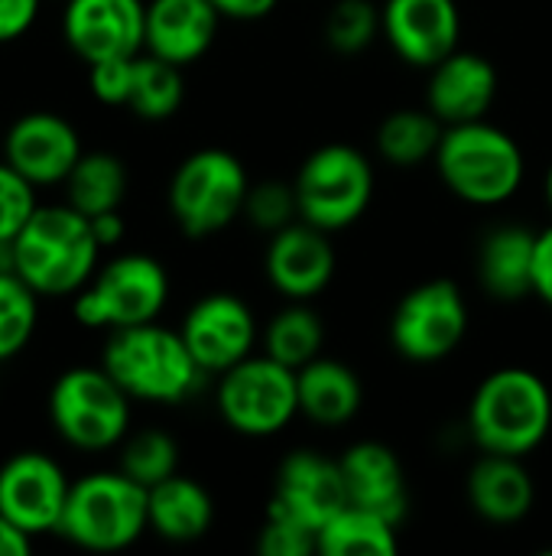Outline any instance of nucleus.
Segmentation results:
<instances>
[{
  "mask_svg": "<svg viewBox=\"0 0 552 556\" xmlns=\"http://www.w3.org/2000/svg\"><path fill=\"white\" fill-rule=\"evenodd\" d=\"M101 244L91 218L68 202L36 205L10 244V267L42 296H75L101 267Z\"/></svg>",
  "mask_w": 552,
  "mask_h": 556,
  "instance_id": "obj_1",
  "label": "nucleus"
},
{
  "mask_svg": "<svg viewBox=\"0 0 552 556\" xmlns=\"http://www.w3.org/2000/svg\"><path fill=\"white\" fill-rule=\"evenodd\" d=\"M101 365L130 394V401L163 407L189 401L205 378L182 332L166 329L159 323L107 332Z\"/></svg>",
  "mask_w": 552,
  "mask_h": 556,
  "instance_id": "obj_2",
  "label": "nucleus"
},
{
  "mask_svg": "<svg viewBox=\"0 0 552 556\" xmlns=\"http://www.w3.org/2000/svg\"><path fill=\"white\" fill-rule=\"evenodd\" d=\"M552 430L550 384L530 368H498L472 394L468 433L482 453L530 456Z\"/></svg>",
  "mask_w": 552,
  "mask_h": 556,
  "instance_id": "obj_3",
  "label": "nucleus"
},
{
  "mask_svg": "<svg viewBox=\"0 0 552 556\" xmlns=\"http://www.w3.org/2000/svg\"><path fill=\"white\" fill-rule=\"evenodd\" d=\"M436 169L455 199L491 208L517 195L527 163L521 143L508 130L488 121H472L442 130Z\"/></svg>",
  "mask_w": 552,
  "mask_h": 556,
  "instance_id": "obj_4",
  "label": "nucleus"
},
{
  "mask_svg": "<svg viewBox=\"0 0 552 556\" xmlns=\"http://www.w3.org/2000/svg\"><path fill=\"white\" fill-rule=\"evenodd\" d=\"M150 531L146 489L120 469L88 472L72 479L65 511L59 521V538L81 551L114 554L127 551Z\"/></svg>",
  "mask_w": 552,
  "mask_h": 556,
  "instance_id": "obj_5",
  "label": "nucleus"
},
{
  "mask_svg": "<svg viewBox=\"0 0 552 556\" xmlns=\"http://www.w3.org/2000/svg\"><path fill=\"white\" fill-rule=\"evenodd\" d=\"M130 404V394L104 371V365H75L49 388V424L65 446L104 453L127 440Z\"/></svg>",
  "mask_w": 552,
  "mask_h": 556,
  "instance_id": "obj_6",
  "label": "nucleus"
},
{
  "mask_svg": "<svg viewBox=\"0 0 552 556\" xmlns=\"http://www.w3.org/2000/svg\"><path fill=\"white\" fill-rule=\"evenodd\" d=\"M251 179L244 163L218 147L189 153L169 179V215L189 238H211L244 215Z\"/></svg>",
  "mask_w": 552,
  "mask_h": 556,
  "instance_id": "obj_7",
  "label": "nucleus"
},
{
  "mask_svg": "<svg viewBox=\"0 0 552 556\" xmlns=\"http://www.w3.org/2000/svg\"><path fill=\"white\" fill-rule=\"evenodd\" d=\"M169 303V274L150 254H120L75 293L72 316L85 329H127L156 323Z\"/></svg>",
  "mask_w": 552,
  "mask_h": 556,
  "instance_id": "obj_8",
  "label": "nucleus"
},
{
  "mask_svg": "<svg viewBox=\"0 0 552 556\" xmlns=\"http://www.w3.org/2000/svg\"><path fill=\"white\" fill-rule=\"evenodd\" d=\"M293 189L299 218L332 235L351 228L368 212L374 199V166L358 147L325 143L303 160Z\"/></svg>",
  "mask_w": 552,
  "mask_h": 556,
  "instance_id": "obj_9",
  "label": "nucleus"
},
{
  "mask_svg": "<svg viewBox=\"0 0 552 556\" xmlns=\"http://www.w3.org/2000/svg\"><path fill=\"white\" fill-rule=\"evenodd\" d=\"M215 404L234 433L251 440L277 437L299 417L296 371L270 355H247L218 375Z\"/></svg>",
  "mask_w": 552,
  "mask_h": 556,
  "instance_id": "obj_10",
  "label": "nucleus"
},
{
  "mask_svg": "<svg viewBox=\"0 0 552 556\" xmlns=\"http://www.w3.org/2000/svg\"><path fill=\"white\" fill-rule=\"evenodd\" d=\"M468 336V303L459 283L426 280L403 293L390 316V342L397 355L416 365L449 358Z\"/></svg>",
  "mask_w": 552,
  "mask_h": 556,
  "instance_id": "obj_11",
  "label": "nucleus"
},
{
  "mask_svg": "<svg viewBox=\"0 0 552 556\" xmlns=\"http://www.w3.org/2000/svg\"><path fill=\"white\" fill-rule=\"evenodd\" d=\"M68 489L72 479L49 453H13L0 466V515L33 538L55 534Z\"/></svg>",
  "mask_w": 552,
  "mask_h": 556,
  "instance_id": "obj_12",
  "label": "nucleus"
},
{
  "mask_svg": "<svg viewBox=\"0 0 552 556\" xmlns=\"http://www.w3.org/2000/svg\"><path fill=\"white\" fill-rule=\"evenodd\" d=\"M62 39L85 62L133 59L146 39L143 0H65Z\"/></svg>",
  "mask_w": 552,
  "mask_h": 556,
  "instance_id": "obj_13",
  "label": "nucleus"
},
{
  "mask_svg": "<svg viewBox=\"0 0 552 556\" xmlns=\"http://www.w3.org/2000/svg\"><path fill=\"white\" fill-rule=\"evenodd\" d=\"M179 332L205 375L234 368L254 355L257 345V319L238 293H208L195 300Z\"/></svg>",
  "mask_w": 552,
  "mask_h": 556,
  "instance_id": "obj_14",
  "label": "nucleus"
},
{
  "mask_svg": "<svg viewBox=\"0 0 552 556\" xmlns=\"http://www.w3.org/2000/svg\"><path fill=\"white\" fill-rule=\"evenodd\" d=\"M3 160L39 186H62L81 160L78 127L55 111H29L16 117L3 134Z\"/></svg>",
  "mask_w": 552,
  "mask_h": 556,
  "instance_id": "obj_15",
  "label": "nucleus"
},
{
  "mask_svg": "<svg viewBox=\"0 0 552 556\" xmlns=\"http://www.w3.org/2000/svg\"><path fill=\"white\" fill-rule=\"evenodd\" d=\"M348 505L342 463L316 450L290 453L273 479V498L267 511L286 515L316 534Z\"/></svg>",
  "mask_w": 552,
  "mask_h": 556,
  "instance_id": "obj_16",
  "label": "nucleus"
},
{
  "mask_svg": "<svg viewBox=\"0 0 552 556\" xmlns=\"http://www.w3.org/2000/svg\"><path fill=\"white\" fill-rule=\"evenodd\" d=\"M381 36L416 68H433L459 49L462 16L455 0H384Z\"/></svg>",
  "mask_w": 552,
  "mask_h": 556,
  "instance_id": "obj_17",
  "label": "nucleus"
},
{
  "mask_svg": "<svg viewBox=\"0 0 552 556\" xmlns=\"http://www.w3.org/2000/svg\"><path fill=\"white\" fill-rule=\"evenodd\" d=\"M264 270L270 287L286 300L319 296L335 277V248L329 241V231L296 218L270 238Z\"/></svg>",
  "mask_w": 552,
  "mask_h": 556,
  "instance_id": "obj_18",
  "label": "nucleus"
},
{
  "mask_svg": "<svg viewBox=\"0 0 552 556\" xmlns=\"http://www.w3.org/2000/svg\"><path fill=\"white\" fill-rule=\"evenodd\" d=\"M498 101V68L482 52H449L429 68L426 108L446 124L485 121Z\"/></svg>",
  "mask_w": 552,
  "mask_h": 556,
  "instance_id": "obj_19",
  "label": "nucleus"
},
{
  "mask_svg": "<svg viewBox=\"0 0 552 556\" xmlns=\"http://www.w3.org/2000/svg\"><path fill=\"white\" fill-rule=\"evenodd\" d=\"M342 476H345V492L348 505L368 508L394 525L403 521L410 508V492H407V476L400 456L377 440H361L342 453Z\"/></svg>",
  "mask_w": 552,
  "mask_h": 556,
  "instance_id": "obj_20",
  "label": "nucleus"
},
{
  "mask_svg": "<svg viewBox=\"0 0 552 556\" xmlns=\"http://www.w3.org/2000/svg\"><path fill=\"white\" fill-rule=\"evenodd\" d=\"M218 23L221 13L211 0H150L143 52L185 68L211 49Z\"/></svg>",
  "mask_w": 552,
  "mask_h": 556,
  "instance_id": "obj_21",
  "label": "nucleus"
},
{
  "mask_svg": "<svg viewBox=\"0 0 552 556\" xmlns=\"http://www.w3.org/2000/svg\"><path fill=\"white\" fill-rule=\"evenodd\" d=\"M465 495L472 511L491 525H517L537 502V489L524 459L501 453H482V459L468 469Z\"/></svg>",
  "mask_w": 552,
  "mask_h": 556,
  "instance_id": "obj_22",
  "label": "nucleus"
},
{
  "mask_svg": "<svg viewBox=\"0 0 552 556\" xmlns=\"http://www.w3.org/2000/svg\"><path fill=\"white\" fill-rule=\"evenodd\" d=\"M534 254L537 231L521 225L491 228L478 248V280L485 293L501 303L534 296Z\"/></svg>",
  "mask_w": 552,
  "mask_h": 556,
  "instance_id": "obj_23",
  "label": "nucleus"
},
{
  "mask_svg": "<svg viewBox=\"0 0 552 556\" xmlns=\"http://www.w3.org/2000/svg\"><path fill=\"white\" fill-rule=\"evenodd\" d=\"M150 531L169 544L202 541L215 525V498L208 489L182 472L146 489Z\"/></svg>",
  "mask_w": 552,
  "mask_h": 556,
  "instance_id": "obj_24",
  "label": "nucleus"
},
{
  "mask_svg": "<svg viewBox=\"0 0 552 556\" xmlns=\"http://www.w3.org/2000/svg\"><path fill=\"white\" fill-rule=\"evenodd\" d=\"M296 391H299V414L319 427L348 424L364 401V388L355 368L322 355L296 371Z\"/></svg>",
  "mask_w": 552,
  "mask_h": 556,
  "instance_id": "obj_25",
  "label": "nucleus"
},
{
  "mask_svg": "<svg viewBox=\"0 0 552 556\" xmlns=\"http://www.w3.org/2000/svg\"><path fill=\"white\" fill-rule=\"evenodd\" d=\"M127 186H130V179H127L124 160L107 150L81 153V160L62 182L65 202L88 218L120 208L127 199Z\"/></svg>",
  "mask_w": 552,
  "mask_h": 556,
  "instance_id": "obj_26",
  "label": "nucleus"
},
{
  "mask_svg": "<svg viewBox=\"0 0 552 556\" xmlns=\"http://www.w3.org/2000/svg\"><path fill=\"white\" fill-rule=\"evenodd\" d=\"M446 124L429 108H400L390 111L377 127V153L400 169L436 160Z\"/></svg>",
  "mask_w": 552,
  "mask_h": 556,
  "instance_id": "obj_27",
  "label": "nucleus"
},
{
  "mask_svg": "<svg viewBox=\"0 0 552 556\" xmlns=\"http://www.w3.org/2000/svg\"><path fill=\"white\" fill-rule=\"evenodd\" d=\"M319 554L325 556H394L397 554V525L358 508L345 505L322 531Z\"/></svg>",
  "mask_w": 552,
  "mask_h": 556,
  "instance_id": "obj_28",
  "label": "nucleus"
},
{
  "mask_svg": "<svg viewBox=\"0 0 552 556\" xmlns=\"http://www.w3.org/2000/svg\"><path fill=\"white\" fill-rule=\"evenodd\" d=\"M322 345H325V326L319 313L306 306V300H290V306L280 309L264 332V355L277 358L293 371L319 358Z\"/></svg>",
  "mask_w": 552,
  "mask_h": 556,
  "instance_id": "obj_29",
  "label": "nucleus"
},
{
  "mask_svg": "<svg viewBox=\"0 0 552 556\" xmlns=\"http://www.w3.org/2000/svg\"><path fill=\"white\" fill-rule=\"evenodd\" d=\"M182 101H185L182 68L166 62V59H159V55L140 52L133 59V85H130L127 108L140 121L159 124V121H169L182 108Z\"/></svg>",
  "mask_w": 552,
  "mask_h": 556,
  "instance_id": "obj_30",
  "label": "nucleus"
},
{
  "mask_svg": "<svg viewBox=\"0 0 552 556\" xmlns=\"http://www.w3.org/2000/svg\"><path fill=\"white\" fill-rule=\"evenodd\" d=\"M39 293L13 270L0 267V362L16 358L36 336Z\"/></svg>",
  "mask_w": 552,
  "mask_h": 556,
  "instance_id": "obj_31",
  "label": "nucleus"
},
{
  "mask_svg": "<svg viewBox=\"0 0 552 556\" xmlns=\"http://www.w3.org/2000/svg\"><path fill=\"white\" fill-rule=\"evenodd\" d=\"M117 469L143 489H153L179 472V443L166 430H140L133 437L127 433V440L120 443Z\"/></svg>",
  "mask_w": 552,
  "mask_h": 556,
  "instance_id": "obj_32",
  "label": "nucleus"
},
{
  "mask_svg": "<svg viewBox=\"0 0 552 556\" xmlns=\"http://www.w3.org/2000/svg\"><path fill=\"white\" fill-rule=\"evenodd\" d=\"M381 36V7L371 0H335L325 16V42L342 52L355 55L364 52Z\"/></svg>",
  "mask_w": 552,
  "mask_h": 556,
  "instance_id": "obj_33",
  "label": "nucleus"
},
{
  "mask_svg": "<svg viewBox=\"0 0 552 556\" xmlns=\"http://www.w3.org/2000/svg\"><path fill=\"white\" fill-rule=\"evenodd\" d=\"M244 218L257 231H270V235L293 225L299 218L293 182H280V179H267V182H257V186L251 182V192H247V202H244Z\"/></svg>",
  "mask_w": 552,
  "mask_h": 556,
  "instance_id": "obj_34",
  "label": "nucleus"
},
{
  "mask_svg": "<svg viewBox=\"0 0 552 556\" xmlns=\"http://www.w3.org/2000/svg\"><path fill=\"white\" fill-rule=\"evenodd\" d=\"M36 205V186L0 156V248L13 244Z\"/></svg>",
  "mask_w": 552,
  "mask_h": 556,
  "instance_id": "obj_35",
  "label": "nucleus"
},
{
  "mask_svg": "<svg viewBox=\"0 0 552 556\" xmlns=\"http://www.w3.org/2000/svg\"><path fill=\"white\" fill-rule=\"evenodd\" d=\"M260 556H309L319 554V534L286 515L267 511V521L257 534Z\"/></svg>",
  "mask_w": 552,
  "mask_h": 556,
  "instance_id": "obj_36",
  "label": "nucleus"
},
{
  "mask_svg": "<svg viewBox=\"0 0 552 556\" xmlns=\"http://www.w3.org/2000/svg\"><path fill=\"white\" fill-rule=\"evenodd\" d=\"M133 59H104V62L88 65V88L101 104L127 108L130 85H133Z\"/></svg>",
  "mask_w": 552,
  "mask_h": 556,
  "instance_id": "obj_37",
  "label": "nucleus"
},
{
  "mask_svg": "<svg viewBox=\"0 0 552 556\" xmlns=\"http://www.w3.org/2000/svg\"><path fill=\"white\" fill-rule=\"evenodd\" d=\"M42 0H0V46L23 39L39 20Z\"/></svg>",
  "mask_w": 552,
  "mask_h": 556,
  "instance_id": "obj_38",
  "label": "nucleus"
},
{
  "mask_svg": "<svg viewBox=\"0 0 552 556\" xmlns=\"http://www.w3.org/2000/svg\"><path fill=\"white\" fill-rule=\"evenodd\" d=\"M534 296L552 306V225L537 231V254H534Z\"/></svg>",
  "mask_w": 552,
  "mask_h": 556,
  "instance_id": "obj_39",
  "label": "nucleus"
},
{
  "mask_svg": "<svg viewBox=\"0 0 552 556\" xmlns=\"http://www.w3.org/2000/svg\"><path fill=\"white\" fill-rule=\"evenodd\" d=\"M215 10L221 13V20H241V23H251V20H264L273 13V7L280 0H211Z\"/></svg>",
  "mask_w": 552,
  "mask_h": 556,
  "instance_id": "obj_40",
  "label": "nucleus"
},
{
  "mask_svg": "<svg viewBox=\"0 0 552 556\" xmlns=\"http://www.w3.org/2000/svg\"><path fill=\"white\" fill-rule=\"evenodd\" d=\"M91 228H94V238H98L101 248H114V244H120L124 235H127V222H124L120 208L94 215V218H91Z\"/></svg>",
  "mask_w": 552,
  "mask_h": 556,
  "instance_id": "obj_41",
  "label": "nucleus"
},
{
  "mask_svg": "<svg viewBox=\"0 0 552 556\" xmlns=\"http://www.w3.org/2000/svg\"><path fill=\"white\" fill-rule=\"evenodd\" d=\"M33 544H36V538H33V534L20 531L13 521H7V518L0 515V556L33 554Z\"/></svg>",
  "mask_w": 552,
  "mask_h": 556,
  "instance_id": "obj_42",
  "label": "nucleus"
},
{
  "mask_svg": "<svg viewBox=\"0 0 552 556\" xmlns=\"http://www.w3.org/2000/svg\"><path fill=\"white\" fill-rule=\"evenodd\" d=\"M547 202H550V208H552V166H550V173H547Z\"/></svg>",
  "mask_w": 552,
  "mask_h": 556,
  "instance_id": "obj_43",
  "label": "nucleus"
}]
</instances>
